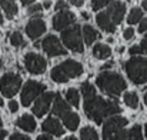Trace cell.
Masks as SVG:
<instances>
[{"label": "cell", "mask_w": 147, "mask_h": 140, "mask_svg": "<svg viewBox=\"0 0 147 140\" xmlns=\"http://www.w3.org/2000/svg\"><path fill=\"white\" fill-rule=\"evenodd\" d=\"M96 83L98 89L109 96H117L127 87L121 74L114 72H101L96 77Z\"/></svg>", "instance_id": "cell-2"}, {"label": "cell", "mask_w": 147, "mask_h": 140, "mask_svg": "<svg viewBox=\"0 0 147 140\" xmlns=\"http://www.w3.org/2000/svg\"><path fill=\"white\" fill-rule=\"evenodd\" d=\"M0 69H1V60H0Z\"/></svg>", "instance_id": "cell-54"}, {"label": "cell", "mask_w": 147, "mask_h": 140, "mask_svg": "<svg viewBox=\"0 0 147 140\" xmlns=\"http://www.w3.org/2000/svg\"><path fill=\"white\" fill-rule=\"evenodd\" d=\"M6 135H7V132L6 130H0V140H3L6 137Z\"/></svg>", "instance_id": "cell-45"}, {"label": "cell", "mask_w": 147, "mask_h": 140, "mask_svg": "<svg viewBox=\"0 0 147 140\" xmlns=\"http://www.w3.org/2000/svg\"><path fill=\"white\" fill-rule=\"evenodd\" d=\"M111 54V50L107 45H103V43H97L96 46L93 47V56L96 59H107L110 57Z\"/></svg>", "instance_id": "cell-21"}, {"label": "cell", "mask_w": 147, "mask_h": 140, "mask_svg": "<svg viewBox=\"0 0 147 140\" xmlns=\"http://www.w3.org/2000/svg\"><path fill=\"white\" fill-rule=\"evenodd\" d=\"M42 46H43V50L46 51V54L50 56V57H56V56H64L67 51L66 49L60 45V40L50 34L47 37H45V40L42 42Z\"/></svg>", "instance_id": "cell-10"}, {"label": "cell", "mask_w": 147, "mask_h": 140, "mask_svg": "<svg viewBox=\"0 0 147 140\" xmlns=\"http://www.w3.org/2000/svg\"><path fill=\"white\" fill-rule=\"evenodd\" d=\"M126 124H127V119L123 117V116H113V117H110L104 123V126H103V139L109 140V137H111L116 132L121 130Z\"/></svg>", "instance_id": "cell-9"}, {"label": "cell", "mask_w": 147, "mask_h": 140, "mask_svg": "<svg viewBox=\"0 0 147 140\" xmlns=\"http://www.w3.org/2000/svg\"><path fill=\"white\" fill-rule=\"evenodd\" d=\"M60 117H61V120L64 122V126H66L69 130H71V132L76 130L77 126H79V123H80V117H79L76 113H73V112H67V113L61 114Z\"/></svg>", "instance_id": "cell-19"}, {"label": "cell", "mask_w": 147, "mask_h": 140, "mask_svg": "<svg viewBox=\"0 0 147 140\" xmlns=\"http://www.w3.org/2000/svg\"><path fill=\"white\" fill-rule=\"evenodd\" d=\"M70 3H71L73 6H77V7H82L84 1H83V0H73V1H70Z\"/></svg>", "instance_id": "cell-40"}, {"label": "cell", "mask_w": 147, "mask_h": 140, "mask_svg": "<svg viewBox=\"0 0 147 140\" xmlns=\"http://www.w3.org/2000/svg\"><path fill=\"white\" fill-rule=\"evenodd\" d=\"M1 106H3V99L0 97V107H1Z\"/></svg>", "instance_id": "cell-50"}, {"label": "cell", "mask_w": 147, "mask_h": 140, "mask_svg": "<svg viewBox=\"0 0 147 140\" xmlns=\"http://www.w3.org/2000/svg\"><path fill=\"white\" fill-rule=\"evenodd\" d=\"M129 140H143L142 135V126L140 124H134L130 132H129Z\"/></svg>", "instance_id": "cell-29"}, {"label": "cell", "mask_w": 147, "mask_h": 140, "mask_svg": "<svg viewBox=\"0 0 147 140\" xmlns=\"http://www.w3.org/2000/svg\"><path fill=\"white\" fill-rule=\"evenodd\" d=\"M80 139L82 140H98V136H97V132L93 129V127H83L82 132H80Z\"/></svg>", "instance_id": "cell-23"}, {"label": "cell", "mask_w": 147, "mask_h": 140, "mask_svg": "<svg viewBox=\"0 0 147 140\" xmlns=\"http://www.w3.org/2000/svg\"><path fill=\"white\" fill-rule=\"evenodd\" d=\"M33 3H34L33 0H22V4H23V6H29V4L32 6Z\"/></svg>", "instance_id": "cell-43"}, {"label": "cell", "mask_w": 147, "mask_h": 140, "mask_svg": "<svg viewBox=\"0 0 147 140\" xmlns=\"http://www.w3.org/2000/svg\"><path fill=\"white\" fill-rule=\"evenodd\" d=\"M96 22H97L98 27H101L104 32H107V33H114L116 32V26L113 24V22L110 20V17L106 11H98Z\"/></svg>", "instance_id": "cell-16"}, {"label": "cell", "mask_w": 147, "mask_h": 140, "mask_svg": "<svg viewBox=\"0 0 147 140\" xmlns=\"http://www.w3.org/2000/svg\"><path fill=\"white\" fill-rule=\"evenodd\" d=\"M16 126H19L20 129L26 130V132H34L36 130V120L30 116V114H23L20 119L16 120Z\"/></svg>", "instance_id": "cell-17"}, {"label": "cell", "mask_w": 147, "mask_h": 140, "mask_svg": "<svg viewBox=\"0 0 147 140\" xmlns=\"http://www.w3.org/2000/svg\"><path fill=\"white\" fill-rule=\"evenodd\" d=\"M67 112H70V106H67V103L61 99L60 94L56 93L54 94V103H53V114L54 116H61Z\"/></svg>", "instance_id": "cell-18"}, {"label": "cell", "mask_w": 147, "mask_h": 140, "mask_svg": "<svg viewBox=\"0 0 147 140\" xmlns=\"http://www.w3.org/2000/svg\"><path fill=\"white\" fill-rule=\"evenodd\" d=\"M82 94L84 96V100L89 99V97H92V96H94V94H96L94 86H93L92 83H89V82H84V83L82 85Z\"/></svg>", "instance_id": "cell-27"}, {"label": "cell", "mask_w": 147, "mask_h": 140, "mask_svg": "<svg viewBox=\"0 0 147 140\" xmlns=\"http://www.w3.org/2000/svg\"><path fill=\"white\" fill-rule=\"evenodd\" d=\"M109 3H110L109 0H93V1H92V9L97 11V10H100L101 7L107 6Z\"/></svg>", "instance_id": "cell-30"}, {"label": "cell", "mask_w": 147, "mask_h": 140, "mask_svg": "<svg viewBox=\"0 0 147 140\" xmlns=\"http://www.w3.org/2000/svg\"><path fill=\"white\" fill-rule=\"evenodd\" d=\"M67 7H69V3H66V1H57V4H56V10H59V11L67 10Z\"/></svg>", "instance_id": "cell-35"}, {"label": "cell", "mask_w": 147, "mask_h": 140, "mask_svg": "<svg viewBox=\"0 0 147 140\" xmlns=\"http://www.w3.org/2000/svg\"><path fill=\"white\" fill-rule=\"evenodd\" d=\"M64 140H76V137H73V136H70V137H66Z\"/></svg>", "instance_id": "cell-48"}, {"label": "cell", "mask_w": 147, "mask_h": 140, "mask_svg": "<svg viewBox=\"0 0 147 140\" xmlns=\"http://www.w3.org/2000/svg\"><path fill=\"white\" fill-rule=\"evenodd\" d=\"M10 43L16 47H22L26 45V42H24V39H23V36H22L20 32H13V33H11V36H10Z\"/></svg>", "instance_id": "cell-28"}, {"label": "cell", "mask_w": 147, "mask_h": 140, "mask_svg": "<svg viewBox=\"0 0 147 140\" xmlns=\"http://www.w3.org/2000/svg\"><path fill=\"white\" fill-rule=\"evenodd\" d=\"M142 6H143V9H144V10H147V0H144V1L142 3Z\"/></svg>", "instance_id": "cell-47"}, {"label": "cell", "mask_w": 147, "mask_h": 140, "mask_svg": "<svg viewBox=\"0 0 147 140\" xmlns=\"http://www.w3.org/2000/svg\"><path fill=\"white\" fill-rule=\"evenodd\" d=\"M142 50H143V51H146L147 53V34L146 36H144V39H143V42H142Z\"/></svg>", "instance_id": "cell-39"}, {"label": "cell", "mask_w": 147, "mask_h": 140, "mask_svg": "<svg viewBox=\"0 0 147 140\" xmlns=\"http://www.w3.org/2000/svg\"><path fill=\"white\" fill-rule=\"evenodd\" d=\"M144 129H146V137H147V123H146V126H144Z\"/></svg>", "instance_id": "cell-52"}, {"label": "cell", "mask_w": 147, "mask_h": 140, "mask_svg": "<svg viewBox=\"0 0 147 140\" xmlns=\"http://www.w3.org/2000/svg\"><path fill=\"white\" fill-rule=\"evenodd\" d=\"M124 103L130 107V109H137L139 107V96L134 92L124 94Z\"/></svg>", "instance_id": "cell-25"}, {"label": "cell", "mask_w": 147, "mask_h": 140, "mask_svg": "<svg viewBox=\"0 0 147 140\" xmlns=\"http://www.w3.org/2000/svg\"><path fill=\"white\" fill-rule=\"evenodd\" d=\"M144 103H146V106H147V92L144 93Z\"/></svg>", "instance_id": "cell-49"}, {"label": "cell", "mask_w": 147, "mask_h": 140, "mask_svg": "<svg viewBox=\"0 0 147 140\" xmlns=\"http://www.w3.org/2000/svg\"><path fill=\"white\" fill-rule=\"evenodd\" d=\"M129 51H130L131 56H134V54H142V53H143V50H142L140 46H131L129 49Z\"/></svg>", "instance_id": "cell-36"}, {"label": "cell", "mask_w": 147, "mask_h": 140, "mask_svg": "<svg viewBox=\"0 0 147 140\" xmlns=\"http://www.w3.org/2000/svg\"><path fill=\"white\" fill-rule=\"evenodd\" d=\"M0 130H1V119H0Z\"/></svg>", "instance_id": "cell-53"}, {"label": "cell", "mask_w": 147, "mask_h": 140, "mask_svg": "<svg viewBox=\"0 0 147 140\" xmlns=\"http://www.w3.org/2000/svg\"><path fill=\"white\" fill-rule=\"evenodd\" d=\"M66 99H67V101L71 104V106H79V101H80V96H79V92L76 90V89H69L67 92H66Z\"/></svg>", "instance_id": "cell-26"}, {"label": "cell", "mask_w": 147, "mask_h": 140, "mask_svg": "<svg viewBox=\"0 0 147 140\" xmlns=\"http://www.w3.org/2000/svg\"><path fill=\"white\" fill-rule=\"evenodd\" d=\"M46 32V23L40 19V17H34L32 19L27 26H26V33L32 40H36L37 37H40L43 33Z\"/></svg>", "instance_id": "cell-14"}, {"label": "cell", "mask_w": 147, "mask_h": 140, "mask_svg": "<svg viewBox=\"0 0 147 140\" xmlns=\"http://www.w3.org/2000/svg\"><path fill=\"white\" fill-rule=\"evenodd\" d=\"M82 73H83V66L79 62H76V60H66V62H63L59 66L51 69L50 77L56 83H66L70 79L82 76Z\"/></svg>", "instance_id": "cell-3"}, {"label": "cell", "mask_w": 147, "mask_h": 140, "mask_svg": "<svg viewBox=\"0 0 147 140\" xmlns=\"http://www.w3.org/2000/svg\"><path fill=\"white\" fill-rule=\"evenodd\" d=\"M82 17H83L84 20H89V19H90V14H89L87 11H83V13H82Z\"/></svg>", "instance_id": "cell-44"}, {"label": "cell", "mask_w": 147, "mask_h": 140, "mask_svg": "<svg viewBox=\"0 0 147 140\" xmlns=\"http://www.w3.org/2000/svg\"><path fill=\"white\" fill-rule=\"evenodd\" d=\"M74 20H76V16H74L71 11H69V10L59 11V13L53 17V20H51L53 29H54V30H61V32H63V30L67 29L70 24H73Z\"/></svg>", "instance_id": "cell-11"}, {"label": "cell", "mask_w": 147, "mask_h": 140, "mask_svg": "<svg viewBox=\"0 0 147 140\" xmlns=\"http://www.w3.org/2000/svg\"><path fill=\"white\" fill-rule=\"evenodd\" d=\"M42 129H43L46 133H50V135H53V136H63V133H64L63 126H61L60 122H59L57 119H54V117H49L47 120H45L43 124H42Z\"/></svg>", "instance_id": "cell-15"}, {"label": "cell", "mask_w": 147, "mask_h": 140, "mask_svg": "<svg viewBox=\"0 0 147 140\" xmlns=\"http://www.w3.org/2000/svg\"><path fill=\"white\" fill-rule=\"evenodd\" d=\"M24 66H26L27 72H30L33 74H42L47 67V62L43 56L30 51V53L24 54Z\"/></svg>", "instance_id": "cell-8"}, {"label": "cell", "mask_w": 147, "mask_h": 140, "mask_svg": "<svg viewBox=\"0 0 147 140\" xmlns=\"http://www.w3.org/2000/svg\"><path fill=\"white\" fill-rule=\"evenodd\" d=\"M0 6L4 10V13L7 14V19H13L14 14L17 13V4L14 1H11V0H1Z\"/></svg>", "instance_id": "cell-22"}, {"label": "cell", "mask_w": 147, "mask_h": 140, "mask_svg": "<svg viewBox=\"0 0 147 140\" xmlns=\"http://www.w3.org/2000/svg\"><path fill=\"white\" fill-rule=\"evenodd\" d=\"M56 93H51V92H47V93H43L34 103L33 106V113L37 116V117H43L47 112H49V107H50V103L53 100Z\"/></svg>", "instance_id": "cell-13"}, {"label": "cell", "mask_w": 147, "mask_h": 140, "mask_svg": "<svg viewBox=\"0 0 147 140\" xmlns=\"http://www.w3.org/2000/svg\"><path fill=\"white\" fill-rule=\"evenodd\" d=\"M42 11V4H39V3H33L30 7H29V14H36V16H39L37 13H40Z\"/></svg>", "instance_id": "cell-32"}, {"label": "cell", "mask_w": 147, "mask_h": 140, "mask_svg": "<svg viewBox=\"0 0 147 140\" xmlns=\"http://www.w3.org/2000/svg\"><path fill=\"white\" fill-rule=\"evenodd\" d=\"M61 40L67 49H71L73 51L83 53V40H82V30L80 26H71L69 29H64L61 32Z\"/></svg>", "instance_id": "cell-5"}, {"label": "cell", "mask_w": 147, "mask_h": 140, "mask_svg": "<svg viewBox=\"0 0 147 140\" xmlns=\"http://www.w3.org/2000/svg\"><path fill=\"white\" fill-rule=\"evenodd\" d=\"M142 17H143L142 9L133 7V9L130 10V14H129V17H127V22H129V24H136V23H139V22L142 20Z\"/></svg>", "instance_id": "cell-24"}, {"label": "cell", "mask_w": 147, "mask_h": 140, "mask_svg": "<svg viewBox=\"0 0 147 140\" xmlns=\"http://www.w3.org/2000/svg\"><path fill=\"white\" fill-rule=\"evenodd\" d=\"M10 140H30V137L26 135H22V133H13Z\"/></svg>", "instance_id": "cell-33"}, {"label": "cell", "mask_w": 147, "mask_h": 140, "mask_svg": "<svg viewBox=\"0 0 147 140\" xmlns=\"http://www.w3.org/2000/svg\"><path fill=\"white\" fill-rule=\"evenodd\" d=\"M83 37H84V43L89 46V45H92L97 37H100V34L97 33V30L94 29V27H92V26H84L83 27Z\"/></svg>", "instance_id": "cell-20"}, {"label": "cell", "mask_w": 147, "mask_h": 140, "mask_svg": "<svg viewBox=\"0 0 147 140\" xmlns=\"http://www.w3.org/2000/svg\"><path fill=\"white\" fill-rule=\"evenodd\" d=\"M109 140H127V133L124 129H121V130L116 132L111 137H109Z\"/></svg>", "instance_id": "cell-31"}, {"label": "cell", "mask_w": 147, "mask_h": 140, "mask_svg": "<svg viewBox=\"0 0 147 140\" xmlns=\"http://www.w3.org/2000/svg\"><path fill=\"white\" fill-rule=\"evenodd\" d=\"M37 140H53V137H50V136H46V135H40Z\"/></svg>", "instance_id": "cell-42"}, {"label": "cell", "mask_w": 147, "mask_h": 140, "mask_svg": "<svg viewBox=\"0 0 147 140\" xmlns=\"http://www.w3.org/2000/svg\"><path fill=\"white\" fill-rule=\"evenodd\" d=\"M107 6H109V7H107V11H106V13L109 14V17H110V20L113 22V24L116 26V24L121 23L123 16H124V13H126V3H121V1H110Z\"/></svg>", "instance_id": "cell-12"}, {"label": "cell", "mask_w": 147, "mask_h": 140, "mask_svg": "<svg viewBox=\"0 0 147 140\" xmlns=\"http://www.w3.org/2000/svg\"><path fill=\"white\" fill-rule=\"evenodd\" d=\"M123 36H124V39H126V40H130V39H133V37H134V30H133V27H129V29H126Z\"/></svg>", "instance_id": "cell-34"}, {"label": "cell", "mask_w": 147, "mask_h": 140, "mask_svg": "<svg viewBox=\"0 0 147 140\" xmlns=\"http://www.w3.org/2000/svg\"><path fill=\"white\" fill-rule=\"evenodd\" d=\"M9 109H10V112H11V113H16V112L19 110V103H17V101H14V100H11V101L9 103Z\"/></svg>", "instance_id": "cell-37"}, {"label": "cell", "mask_w": 147, "mask_h": 140, "mask_svg": "<svg viewBox=\"0 0 147 140\" xmlns=\"http://www.w3.org/2000/svg\"><path fill=\"white\" fill-rule=\"evenodd\" d=\"M139 32H140V33L147 32V19L142 20V23H140V26H139Z\"/></svg>", "instance_id": "cell-38"}, {"label": "cell", "mask_w": 147, "mask_h": 140, "mask_svg": "<svg viewBox=\"0 0 147 140\" xmlns=\"http://www.w3.org/2000/svg\"><path fill=\"white\" fill-rule=\"evenodd\" d=\"M113 64H114L113 62H107L106 64H103V67H101V70H106V69H110V67H111Z\"/></svg>", "instance_id": "cell-41"}, {"label": "cell", "mask_w": 147, "mask_h": 140, "mask_svg": "<svg viewBox=\"0 0 147 140\" xmlns=\"http://www.w3.org/2000/svg\"><path fill=\"white\" fill-rule=\"evenodd\" d=\"M120 112V107L116 100H106L103 97H98L97 94L89 97L84 100V113L89 119L100 124L106 116H111Z\"/></svg>", "instance_id": "cell-1"}, {"label": "cell", "mask_w": 147, "mask_h": 140, "mask_svg": "<svg viewBox=\"0 0 147 140\" xmlns=\"http://www.w3.org/2000/svg\"><path fill=\"white\" fill-rule=\"evenodd\" d=\"M126 72L129 79L134 85L147 83V59L144 57H131L126 63Z\"/></svg>", "instance_id": "cell-4"}, {"label": "cell", "mask_w": 147, "mask_h": 140, "mask_svg": "<svg viewBox=\"0 0 147 140\" xmlns=\"http://www.w3.org/2000/svg\"><path fill=\"white\" fill-rule=\"evenodd\" d=\"M22 86V77L16 73H6L0 79V92L6 97H13Z\"/></svg>", "instance_id": "cell-6"}, {"label": "cell", "mask_w": 147, "mask_h": 140, "mask_svg": "<svg viewBox=\"0 0 147 140\" xmlns=\"http://www.w3.org/2000/svg\"><path fill=\"white\" fill-rule=\"evenodd\" d=\"M50 6H51V1H45L43 3V7H46V9H49Z\"/></svg>", "instance_id": "cell-46"}, {"label": "cell", "mask_w": 147, "mask_h": 140, "mask_svg": "<svg viewBox=\"0 0 147 140\" xmlns=\"http://www.w3.org/2000/svg\"><path fill=\"white\" fill-rule=\"evenodd\" d=\"M45 90H46V86H45V85H42V83H39V82H34V80H29V82L24 85L23 90H22V104H23L24 107H29L30 103H32L39 94L43 93Z\"/></svg>", "instance_id": "cell-7"}, {"label": "cell", "mask_w": 147, "mask_h": 140, "mask_svg": "<svg viewBox=\"0 0 147 140\" xmlns=\"http://www.w3.org/2000/svg\"><path fill=\"white\" fill-rule=\"evenodd\" d=\"M0 23H3V16H1V13H0Z\"/></svg>", "instance_id": "cell-51"}]
</instances>
